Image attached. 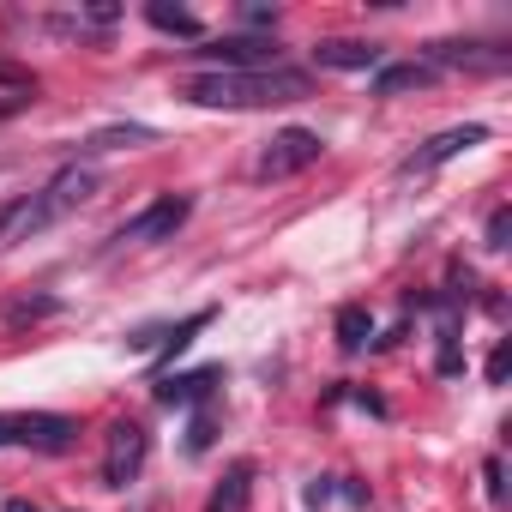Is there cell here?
<instances>
[{
  "instance_id": "17",
  "label": "cell",
  "mask_w": 512,
  "mask_h": 512,
  "mask_svg": "<svg viewBox=\"0 0 512 512\" xmlns=\"http://www.w3.org/2000/svg\"><path fill=\"white\" fill-rule=\"evenodd\" d=\"M151 139H157L151 127H103L85 139V151H121V145H151Z\"/></svg>"
},
{
  "instance_id": "12",
  "label": "cell",
  "mask_w": 512,
  "mask_h": 512,
  "mask_svg": "<svg viewBox=\"0 0 512 512\" xmlns=\"http://www.w3.org/2000/svg\"><path fill=\"white\" fill-rule=\"evenodd\" d=\"M422 85H434V67H422V61H404V67H380V79H374V97H404V91H422Z\"/></svg>"
},
{
  "instance_id": "5",
  "label": "cell",
  "mask_w": 512,
  "mask_h": 512,
  "mask_svg": "<svg viewBox=\"0 0 512 512\" xmlns=\"http://www.w3.org/2000/svg\"><path fill=\"white\" fill-rule=\"evenodd\" d=\"M320 151H326V139H320L314 127H284V133L266 145V157H260V175H266V181L302 175L308 163H320Z\"/></svg>"
},
{
  "instance_id": "19",
  "label": "cell",
  "mask_w": 512,
  "mask_h": 512,
  "mask_svg": "<svg viewBox=\"0 0 512 512\" xmlns=\"http://www.w3.org/2000/svg\"><path fill=\"white\" fill-rule=\"evenodd\" d=\"M211 440H217V416H211V410H199V416H193V428H187V452H205Z\"/></svg>"
},
{
  "instance_id": "8",
  "label": "cell",
  "mask_w": 512,
  "mask_h": 512,
  "mask_svg": "<svg viewBox=\"0 0 512 512\" xmlns=\"http://www.w3.org/2000/svg\"><path fill=\"white\" fill-rule=\"evenodd\" d=\"M488 139V127L482 121H470V127H446L440 139H428L416 157H404V175H428V169H440V163H452L458 151H470V145H482Z\"/></svg>"
},
{
  "instance_id": "6",
  "label": "cell",
  "mask_w": 512,
  "mask_h": 512,
  "mask_svg": "<svg viewBox=\"0 0 512 512\" xmlns=\"http://www.w3.org/2000/svg\"><path fill=\"white\" fill-rule=\"evenodd\" d=\"M145 452H151V434L139 422H115L109 428V446H103V482L109 488H127L145 470Z\"/></svg>"
},
{
  "instance_id": "9",
  "label": "cell",
  "mask_w": 512,
  "mask_h": 512,
  "mask_svg": "<svg viewBox=\"0 0 512 512\" xmlns=\"http://www.w3.org/2000/svg\"><path fill=\"white\" fill-rule=\"evenodd\" d=\"M217 380H223L217 362H211V368H193V374H163V380H157V404H205Z\"/></svg>"
},
{
  "instance_id": "4",
  "label": "cell",
  "mask_w": 512,
  "mask_h": 512,
  "mask_svg": "<svg viewBox=\"0 0 512 512\" xmlns=\"http://www.w3.org/2000/svg\"><path fill=\"white\" fill-rule=\"evenodd\" d=\"M193 217V199L187 193H163V199H151L139 217H127L121 229H115V247H139V241H163V235H175L181 223Z\"/></svg>"
},
{
  "instance_id": "15",
  "label": "cell",
  "mask_w": 512,
  "mask_h": 512,
  "mask_svg": "<svg viewBox=\"0 0 512 512\" xmlns=\"http://www.w3.org/2000/svg\"><path fill=\"white\" fill-rule=\"evenodd\" d=\"M368 338H374V314H368L362 302L338 308V344H344V350H362Z\"/></svg>"
},
{
  "instance_id": "18",
  "label": "cell",
  "mask_w": 512,
  "mask_h": 512,
  "mask_svg": "<svg viewBox=\"0 0 512 512\" xmlns=\"http://www.w3.org/2000/svg\"><path fill=\"white\" fill-rule=\"evenodd\" d=\"M55 308H61L55 296H31V302H13V308H7V326H25V320H49Z\"/></svg>"
},
{
  "instance_id": "13",
  "label": "cell",
  "mask_w": 512,
  "mask_h": 512,
  "mask_svg": "<svg viewBox=\"0 0 512 512\" xmlns=\"http://www.w3.org/2000/svg\"><path fill=\"white\" fill-rule=\"evenodd\" d=\"M434 61H446V67H482V73L506 67V55H482V43H434Z\"/></svg>"
},
{
  "instance_id": "14",
  "label": "cell",
  "mask_w": 512,
  "mask_h": 512,
  "mask_svg": "<svg viewBox=\"0 0 512 512\" xmlns=\"http://www.w3.org/2000/svg\"><path fill=\"white\" fill-rule=\"evenodd\" d=\"M145 19L157 25V31H169V37H199L205 25L187 13V7H169V0H151V7H145Z\"/></svg>"
},
{
  "instance_id": "10",
  "label": "cell",
  "mask_w": 512,
  "mask_h": 512,
  "mask_svg": "<svg viewBox=\"0 0 512 512\" xmlns=\"http://www.w3.org/2000/svg\"><path fill=\"white\" fill-rule=\"evenodd\" d=\"M247 494H253V464H229L223 482L211 488V506L205 512H247Z\"/></svg>"
},
{
  "instance_id": "22",
  "label": "cell",
  "mask_w": 512,
  "mask_h": 512,
  "mask_svg": "<svg viewBox=\"0 0 512 512\" xmlns=\"http://www.w3.org/2000/svg\"><path fill=\"white\" fill-rule=\"evenodd\" d=\"M332 494H338V488H332V476H314V482L302 488V500H308V506H326Z\"/></svg>"
},
{
  "instance_id": "2",
  "label": "cell",
  "mask_w": 512,
  "mask_h": 512,
  "mask_svg": "<svg viewBox=\"0 0 512 512\" xmlns=\"http://www.w3.org/2000/svg\"><path fill=\"white\" fill-rule=\"evenodd\" d=\"M187 103L199 109H272V103H296L308 97V73L296 67H266V73H199L181 85Z\"/></svg>"
},
{
  "instance_id": "23",
  "label": "cell",
  "mask_w": 512,
  "mask_h": 512,
  "mask_svg": "<svg viewBox=\"0 0 512 512\" xmlns=\"http://www.w3.org/2000/svg\"><path fill=\"white\" fill-rule=\"evenodd\" d=\"M7 512H43V506H31V500H7Z\"/></svg>"
},
{
  "instance_id": "3",
  "label": "cell",
  "mask_w": 512,
  "mask_h": 512,
  "mask_svg": "<svg viewBox=\"0 0 512 512\" xmlns=\"http://www.w3.org/2000/svg\"><path fill=\"white\" fill-rule=\"evenodd\" d=\"M79 440L73 416L55 410H0V446H25V452H67Z\"/></svg>"
},
{
  "instance_id": "16",
  "label": "cell",
  "mask_w": 512,
  "mask_h": 512,
  "mask_svg": "<svg viewBox=\"0 0 512 512\" xmlns=\"http://www.w3.org/2000/svg\"><path fill=\"white\" fill-rule=\"evenodd\" d=\"M205 326H211V308H199V314H187L181 326H169V332H157V338H163V362H175V356H181V350L193 344V332H205Z\"/></svg>"
},
{
  "instance_id": "20",
  "label": "cell",
  "mask_w": 512,
  "mask_h": 512,
  "mask_svg": "<svg viewBox=\"0 0 512 512\" xmlns=\"http://www.w3.org/2000/svg\"><path fill=\"white\" fill-rule=\"evenodd\" d=\"M506 235H512V211L500 205V211L488 217V247H506Z\"/></svg>"
},
{
  "instance_id": "7",
  "label": "cell",
  "mask_w": 512,
  "mask_h": 512,
  "mask_svg": "<svg viewBox=\"0 0 512 512\" xmlns=\"http://www.w3.org/2000/svg\"><path fill=\"white\" fill-rule=\"evenodd\" d=\"M193 55H205L211 73H266L278 61V43H266V37H223V43L193 49Z\"/></svg>"
},
{
  "instance_id": "1",
  "label": "cell",
  "mask_w": 512,
  "mask_h": 512,
  "mask_svg": "<svg viewBox=\"0 0 512 512\" xmlns=\"http://www.w3.org/2000/svg\"><path fill=\"white\" fill-rule=\"evenodd\" d=\"M97 187H103V175H97V169H85V163H67V169H61V175H55L43 193L0 205V247H13V241H31V235L55 229L61 217H73L79 205H91V199H97Z\"/></svg>"
},
{
  "instance_id": "24",
  "label": "cell",
  "mask_w": 512,
  "mask_h": 512,
  "mask_svg": "<svg viewBox=\"0 0 512 512\" xmlns=\"http://www.w3.org/2000/svg\"><path fill=\"white\" fill-rule=\"evenodd\" d=\"M13 109H19V103H0V115H13Z\"/></svg>"
},
{
  "instance_id": "11",
  "label": "cell",
  "mask_w": 512,
  "mask_h": 512,
  "mask_svg": "<svg viewBox=\"0 0 512 512\" xmlns=\"http://www.w3.org/2000/svg\"><path fill=\"white\" fill-rule=\"evenodd\" d=\"M320 55V67H344V73H362V67H380V43H320L314 49Z\"/></svg>"
},
{
  "instance_id": "21",
  "label": "cell",
  "mask_w": 512,
  "mask_h": 512,
  "mask_svg": "<svg viewBox=\"0 0 512 512\" xmlns=\"http://www.w3.org/2000/svg\"><path fill=\"white\" fill-rule=\"evenodd\" d=\"M506 374H512V344H494V356H488V380L500 386Z\"/></svg>"
}]
</instances>
